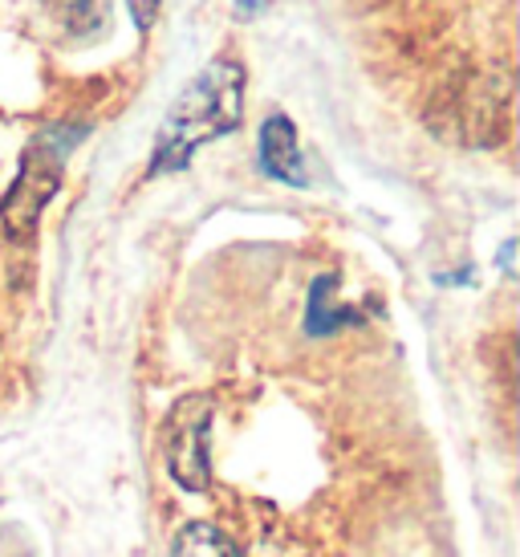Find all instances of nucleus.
<instances>
[{
	"label": "nucleus",
	"instance_id": "1",
	"mask_svg": "<svg viewBox=\"0 0 520 557\" xmlns=\"http://www.w3.org/2000/svg\"><path fill=\"white\" fill-rule=\"evenodd\" d=\"M240 119H245V65L220 53L199 70L196 82H187V90L168 110L154 135L151 175L187 168L203 143L232 135Z\"/></svg>",
	"mask_w": 520,
	"mask_h": 557
},
{
	"label": "nucleus",
	"instance_id": "2",
	"mask_svg": "<svg viewBox=\"0 0 520 557\" xmlns=\"http://www.w3.org/2000/svg\"><path fill=\"white\" fill-rule=\"evenodd\" d=\"M82 139H86V126L74 123H49L29 139L13 187L0 200V220H4V233L13 240H29L37 233V220L46 212V203L58 196L65 163H70V156H74V147Z\"/></svg>",
	"mask_w": 520,
	"mask_h": 557
},
{
	"label": "nucleus",
	"instance_id": "3",
	"mask_svg": "<svg viewBox=\"0 0 520 557\" xmlns=\"http://www.w3.org/2000/svg\"><path fill=\"white\" fill-rule=\"evenodd\" d=\"M208 432H212V399L208 395L179 399L163 423V460H168L171 480L187 493H203L212 480Z\"/></svg>",
	"mask_w": 520,
	"mask_h": 557
},
{
	"label": "nucleus",
	"instance_id": "4",
	"mask_svg": "<svg viewBox=\"0 0 520 557\" xmlns=\"http://www.w3.org/2000/svg\"><path fill=\"white\" fill-rule=\"evenodd\" d=\"M260 171L289 187H306V163L297 151V126L285 114H269L260 126Z\"/></svg>",
	"mask_w": 520,
	"mask_h": 557
},
{
	"label": "nucleus",
	"instance_id": "5",
	"mask_svg": "<svg viewBox=\"0 0 520 557\" xmlns=\"http://www.w3.org/2000/svg\"><path fill=\"white\" fill-rule=\"evenodd\" d=\"M171 557H240V554H236V545H232L215 525L191 521V525L179 529V537L171 542Z\"/></svg>",
	"mask_w": 520,
	"mask_h": 557
},
{
	"label": "nucleus",
	"instance_id": "6",
	"mask_svg": "<svg viewBox=\"0 0 520 557\" xmlns=\"http://www.w3.org/2000/svg\"><path fill=\"white\" fill-rule=\"evenodd\" d=\"M334 289V277L313 281V294H309V334H334L337 325H354L358 313L354 310H334L325 306V294Z\"/></svg>",
	"mask_w": 520,
	"mask_h": 557
},
{
	"label": "nucleus",
	"instance_id": "7",
	"mask_svg": "<svg viewBox=\"0 0 520 557\" xmlns=\"http://www.w3.org/2000/svg\"><path fill=\"white\" fill-rule=\"evenodd\" d=\"M126 9H131V21H135L138 33H151L154 21H159V9H163V0H126Z\"/></svg>",
	"mask_w": 520,
	"mask_h": 557
},
{
	"label": "nucleus",
	"instance_id": "8",
	"mask_svg": "<svg viewBox=\"0 0 520 557\" xmlns=\"http://www.w3.org/2000/svg\"><path fill=\"white\" fill-rule=\"evenodd\" d=\"M62 4H65V16L77 21V25H94L102 16V0H62Z\"/></svg>",
	"mask_w": 520,
	"mask_h": 557
},
{
	"label": "nucleus",
	"instance_id": "9",
	"mask_svg": "<svg viewBox=\"0 0 520 557\" xmlns=\"http://www.w3.org/2000/svg\"><path fill=\"white\" fill-rule=\"evenodd\" d=\"M260 9H264V0H236V16H257Z\"/></svg>",
	"mask_w": 520,
	"mask_h": 557
}]
</instances>
